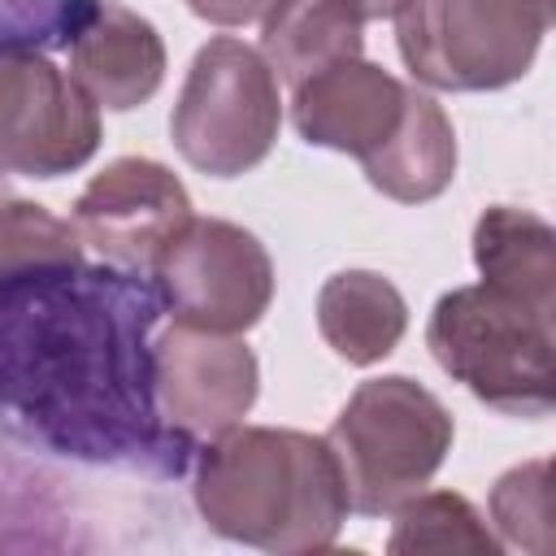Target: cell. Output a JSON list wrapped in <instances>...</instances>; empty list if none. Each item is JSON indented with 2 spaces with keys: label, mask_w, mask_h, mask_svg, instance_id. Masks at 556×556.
<instances>
[{
  "label": "cell",
  "mask_w": 556,
  "mask_h": 556,
  "mask_svg": "<svg viewBox=\"0 0 556 556\" xmlns=\"http://www.w3.org/2000/svg\"><path fill=\"white\" fill-rule=\"evenodd\" d=\"M161 313L156 282L109 261L0 274V439L178 478L195 443L156 404Z\"/></svg>",
  "instance_id": "6da1fadb"
},
{
  "label": "cell",
  "mask_w": 556,
  "mask_h": 556,
  "mask_svg": "<svg viewBox=\"0 0 556 556\" xmlns=\"http://www.w3.org/2000/svg\"><path fill=\"white\" fill-rule=\"evenodd\" d=\"M65 52L70 78L96 109L126 113L152 100L165 78V43L156 26L117 0H74Z\"/></svg>",
  "instance_id": "8fae6325"
},
{
  "label": "cell",
  "mask_w": 556,
  "mask_h": 556,
  "mask_svg": "<svg viewBox=\"0 0 556 556\" xmlns=\"http://www.w3.org/2000/svg\"><path fill=\"white\" fill-rule=\"evenodd\" d=\"M365 22H356L334 0H278L261 30V56L269 61L274 78L300 87L304 78L361 56Z\"/></svg>",
  "instance_id": "2e32d148"
},
{
  "label": "cell",
  "mask_w": 556,
  "mask_h": 556,
  "mask_svg": "<svg viewBox=\"0 0 556 556\" xmlns=\"http://www.w3.org/2000/svg\"><path fill=\"white\" fill-rule=\"evenodd\" d=\"M473 265L486 287L556 317V230L513 204H491L473 226Z\"/></svg>",
  "instance_id": "5bb4252c"
},
{
  "label": "cell",
  "mask_w": 556,
  "mask_h": 556,
  "mask_svg": "<svg viewBox=\"0 0 556 556\" xmlns=\"http://www.w3.org/2000/svg\"><path fill=\"white\" fill-rule=\"evenodd\" d=\"M426 348L443 374L508 417H547L556 404V317L486 282L439 295Z\"/></svg>",
  "instance_id": "3957f363"
},
{
  "label": "cell",
  "mask_w": 556,
  "mask_h": 556,
  "mask_svg": "<svg viewBox=\"0 0 556 556\" xmlns=\"http://www.w3.org/2000/svg\"><path fill=\"white\" fill-rule=\"evenodd\" d=\"M491 521L504 543L547 556L556 547V517H552V460H526L495 478L491 486Z\"/></svg>",
  "instance_id": "ac0fdd59"
},
{
  "label": "cell",
  "mask_w": 556,
  "mask_h": 556,
  "mask_svg": "<svg viewBox=\"0 0 556 556\" xmlns=\"http://www.w3.org/2000/svg\"><path fill=\"white\" fill-rule=\"evenodd\" d=\"M0 200H4V191H0Z\"/></svg>",
  "instance_id": "603a6c76"
},
{
  "label": "cell",
  "mask_w": 556,
  "mask_h": 556,
  "mask_svg": "<svg viewBox=\"0 0 556 556\" xmlns=\"http://www.w3.org/2000/svg\"><path fill=\"white\" fill-rule=\"evenodd\" d=\"M278 126L282 100L269 61L243 39H208L187 70L169 117L178 156L208 178H235L269 156Z\"/></svg>",
  "instance_id": "8992f818"
},
{
  "label": "cell",
  "mask_w": 556,
  "mask_h": 556,
  "mask_svg": "<svg viewBox=\"0 0 556 556\" xmlns=\"http://www.w3.org/2000/svg\"><path fill=\"white\" fill-rule=\"evenodd\" d=\"M100 148L96 100L43 48L0 52V169L61 178Z\"/></svg>",
  "instance_id": "ba28073f"
},
{
  "label": "cell",
  "mask_w": 556,
  "mask_h": 556,
  "mask_svg": "<svg viewBox=\"0 0 556 556\" xmlns=\"http://www.w3.org/2000/svg\"><path fill=\"white\" fill-rule=\"evenodd\" d=\"M152 282L161 304L195 330L243 334L274 300V265L265 243L222 217H191L156 256Z\"/></svg>",
  "instance_id": "52a82bcc"
},
{
  "label": "cell",
  "mask_w": 556,
  "mask_h": 556,
  "mask_svg": "<svg viewBox=\"0 0 556 556\" xmlns=\"http://www.w3.org/2000/svg\"><path fill=\"white\" fill-rule=\"evenodd\" d=\"M195 508L213 534L278 556L330 547L352 513L326 434L243 421L200 452Z\"/></svg>",
  "instance_id": "7a4b0ae2"
},
{
  "label": "cell",
  "mask_w": 556,
  "mask_h": 556,
  "mask_svg": "<svg viewBox=\"0 0 556 556\" xmlns=\"http://www.w3.org/2000/svg\"><path fill=\"white\" fill-rule=\"evenodd\" d=\"M391 517L387 552L395 556H500V539L456 491H417Z\"/></svg>",
  "instance_id": "e0dca14e"
},
{
  "label": "cell",
  "mask_w": 556,
  "mask_h": 556,
  "mask_svg": "<svg viewBox=\"0 0 556 556\" xmlns=\"http://www.w3.org/2000/svg\"><path fill=\"white\" fill-rule=\"evenodd\" d=\"M339 9H348L356 22H378V17H391L400 9V0H334Z\"/></svg>",
  "instance_id": "7402d4cb"
},
{
  "label": "cell",
  "mask_w": 556,
  "mask_h": 556,
  "mask_svg": "<svg viewBox=\"0 0 556 556\" xmlns=\"http://www.w3.org/2000/svg\"><path fill=\"white\" fill-rule=\"evenodd\" d=\"M391 17L408 74L434 91H500L547 35V0H400Z\"/></svg>",
  "instance_id": "5b68a950"
},
{
  "label": "cell",
  "mask_w": 556,
  "mask_h": 556,
  "mask_svg": "<svg viewBox=\"0 0 556 556\" xmlns=\"http://www.w3.org/2000/svg\"><path fill=\"white\" fill-rule=\"evenodd\" d=\"M187 9L213 26H252V22H265L278 0H187Z\"/></svg>",
  "instance_id": "44dd1931"
},
{
  "label": "cell",
  "mask_w": 556,
  "mask_h": 556,
  "mask_svg": "<svg viewBox=\"0 0 556 556\" xmlns=\"http://www.w3.org/2000/svg\"><path fill=\"white\" fill-rule=\"evenodd\" d=\"M404 96L408 87L395 74L352 56L295 87L291 126L300 130L304 143L334 148L361 161L369 148H378L395 130L404 113Z\"/></svg>",
  "instance_id": "7c38bea8"
},
{
  "label": "cell",
  "mask_w": 556,
  "mask_h": 556,
  "mask_svg": "<svg viewBox=\"0 0 556 556\" xmlns=\"http://www.w3.org/2000/svg\"><path fill=\"white\" fill-rule=\"evenodd\" d=\"M348 508L365 517L395 513L408 495L426 491L452 452V413L434 391L404 374L369 378L352 391L326 434Z\"/></svg>",
  "instance_id": "277c9868"
},
{
  "label": "cell",
  "mask_w": 556,
  "mask_h": 556,
  "mask_svg": "<svg viewBox=\"0 0 556 556\" xmlns=\"http://www.w3.org/2000/svg\"><path fill=\"white\" fill-rule=\"evenodd\" d=\"M361 169L369 187H378L387 200L400 204H426L443 195L447 182L456 178V130L443 104L408 87L395 130L361 156Z\"/></svg>",
  "instance_id": "4fadbf2b"
},
{
  "label": "cell",
  "mask_w": 556,
  "mask_h": 556,
  "mask_svg": "<svg viewBox=\"0 0 556 556\" xmlns=\"http://www.w3.org/2000/svg\"><path fill=\"white\" fill-rule=\"evenodd\" d=\"M74 0H0V52L65 48Z\"/></svg>",
  "instance_id": "ffe728a7"
},
{
  "label": "cell",
  "mask_w": 556,
  "mask_h": 556,
  "mask_svg": "<svg viewBox=\"0 0 556 556\" xmlns=\"http://www.w3.org/2000/svg\"><path fill=\"white\" fill-rule=\"evenodd\" d=\"M152 378L161 417L191 443L239 426L261 391V369L243 339L182 321L152 343Z\"/></svg>",
  "instance_id": "30bf717a"
},
{
  "label": "cell",
  "mask_w": 556,
  "mask_h": 556,
  "mask_svg": "<svg viewBox=\"0 0 556 556\" xmlns=\"http://www.w3.org/2000/svg\"><path fill=\"white\" fill-rule=\"evenodd\" d=\"M74 261H83V239L74 222L30 200H0V274L74 265Z\"/></svg>",
  "instance_id": "d6986e66"
},
{
  "label": "cell",
  "mask_w": 556,
  "mask_h": 556,
  "mask_svg": "<svg viewBox=\"0 0 556 556\" xmlns=\"http://www.w3.org/2000/svg\"><path fill=\"white\" fill-rule=\"evenodd\" d=\"M408 326V304L391 278L343 269L317 291V330L348 365H378L395 352Z\"/></svg>",
  "instance_id": "9a60e30c"
},
{
  "label": "cell",
  "mask_w": 556,
  "mask_h": 556,
  "mask_svg": "<svg viewBox=\"0 0 556 556\" xmlns=\"http://www.w3.org/2000/svg\"><path fill=\"white\" fill-rule=\"evenodd\" d=\"M191 222V195L174 169L152 156L109 161L74 200L83 248L122 269H152L174 235Z\"/></svg>",
  "instance_id": "9c48e42d"
}]
</instances>
